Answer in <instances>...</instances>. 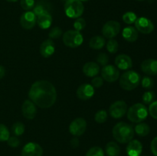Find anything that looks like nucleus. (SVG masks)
<instances>
[{"mask_svg":"<svg viewBox=\"0 0 157 156\" xmlns=\"http://www.w3.org/2000/svg\"><path fill=\"white\" fill-rule=\"evenodd\" d=\"M35 4V0H21V2H20L21 7L25 11H29L31 9H33Z\"/></svg>","mask_w":157,"mask_h":156,"instance_id":"obj_35","label":"nucleus"},{"mask_svg":"<svg viewBox=\"0 0 157 156\" xmlns=\"http://www.w3.org/2000/svg\"><path fill=\"white\" fill-rule=\"evenodd\" d=\"M84 7L80 0H67L64 4V12L70 18H80L84 13Z\"/></svg>","mask_w":157,"mask_h":156,"instance_id":"obj_5","label":"nucleus"},{"mask_svg":"<svg viewBox=\"0 0 157 156\" xmlns=\"http://www.w3.org/2000/svg\"><path fill=\"white\" fill-rule=\"evenodd\" d=\"M36 23L41 29H48L52 23V17L50 13H45L37 17Z\"/></svg>","mask_w":157,"mask_h":156,"instance_id":"obj_22","label":"nucleus"},{"mask_svg":"<svg viewBox=\"0 0 157 156\" xmlns=\"http://www.w3.org/2000/svg\"><path fill=\"white\" fill-rule=\"evenodd\" d=\"M119 79L120 86L125 90H134L140 83V76L134 70H127L124 72Z\"/></svg>","mask_w":157,"mask_h":156,"instance_id":"obj_3","label":"nucleus"},{"mask_svg":"<svg viewBox=\"0 0 157 156\" xmlns=\"http://www.w3.org/2000/svg\"><path fill=\"white\" fill-rule=\"evenodd\" d=\"M33 12L37 17L41 15H43V14L49 13L47 6H44L42 3H38L36 6L35 5V6L33 8Z\"/></svg>","mask_w":157,"mask_h":156,"instance_id":"obj_28","label":"nucleus"},{"mask_svg":"<svg viewBox=\"0 0 157 156\" xmlns=\"http://www.w3.org/2000/svg\"><path fill=\"white\" fill-rule=\"evenodd\" d=\"M86 26V21L84 18H76V21L74 23V28L76 31L81 32L83 29L85 28Z\"/></svg>","mask_w":157,"mask_h":156,"instance_id":"obj_36","label":"nucleus"},{"mask_svg":"<svg viewBox=\"0 0 157 156\" xmlns=\"http://www.w3.org/2000/svg\"><path fill=\"white\" fill-rule=\"evenodd\" d=\"M62 35V31L59 27H54L53 28L51 29L49 32V37L51 38H58Z\"/></svg>","mask_w":157,"mask_h":156,"instance_id":"obj_39","label":"nucleus"},{"mask_svg":"<svg viewBox=\"0 0 157 156\" xmlns=\"http://www.w3.org/2000/svg\"><path fill=\"white\" fill-rule=\"evenodd\" d=\"M104 84V79L101 76H94L91 80V85L95 88H99Z\"/></svg>","mask_w":157,"mask_h":156,"instance_id":"obj_40","label":"nucleus"},{"mask_svg":"<svg viewBox=\"0 0 157 156\" xmlns=\"http://www.w3.org/2000/svg\"><path fill=\"white\" fill-rule=\"evenodd\" d=\"M121 32V24L117 21H109L104 24L102 34L105 38L112 39Z\"/></svg>","mask_w":157,"mask_h":156,"instance_id":"obj_8","label":"nucleus"},{"mask_svg":"<svg viewBox=\"0 0 157 156\" xmlns=\"http://www.w3.org/2000/svg\"><path fill=\"white\" fill-rule=\"evenodd\" d=\"M105 39L103 36L96 35V36H94L93 38H90L89 46H90V48L94 49V50H100V49L103 48L104 46L105 45Z\"/></svg>","mask_w":157,"mask_h":156,"instance_id":"obj_23","label":"nucleus"},{"mask_svg":"<svg viewBox=\"0 0 157 156\" xmlns=\"http://www.w3.org/2000/svg\"><path fill=\"white\" fill-rule=\"evenodd\" d=\"M94 94V89L91 84H81L77 90V96L82 100L90 99Z\"/></svg>","mask_w":157,"mask_h":156,"instance_id":"obj_14","label":"nucleus"},{"mask_svg":"<svg viewBox=\"0 0 157 156\" xmlns=\"http://www.w3.org/2000/svg\"><path fill=\"white\" fill-rule=\"evenodd\" d=\"M143 151V145L140 141L132 139L128 142L127 147V153L128 156H140Z\"/></svg>","mask_w":157,"mask_h":156,"instance_id":"obj_18","label":"nucleus"},{"mask_svg":"<svg viewBox=\"0 0 157 156\" xmlns=\"http://www.w3.org/2000/svg\"><path fill=\"white\" fill-rule=\"evenodd\" d=\"M85 156H104V152L101 147H92L87 151Z\"/></svg>","mask_w":157,"mask_h":156,"instance_id":"obj_32","label":"nucleus"},{"mask_svg":"<svg viewBox=\"0 0 157 156\" xmlns=\"http://www.w3.org/2000/svg\"><path fill=\"white\" fill-rule=\"evenodd\" d=\"M6 1L10 2H17L18 0H6Z\"/></svg>","mask_w":157,"mask_h":156,"instance_id":"obj_45","label":"nucleus"},{"mask_svg":"<svg viewBox=\"0 0 157 156\" xmlns=\"http://www.w3.org/2000/svg\"><path fill=\"white\" fill-rule=\"evenodd\" d=\"M21 112L25 118L28 119H33L37 113L35 104L32 100L27 99L23 102L22 106H21Z\"/></svg>","mask_w":157,"mask_h":156,"instance_id":"obj_15","label":"nucleus"},{"mask_svg":"<svg viewBox=\"0 0 157 156\" xmlns=\"http://www.w3.org/2000/svg\"><path fill=\"white\" fill-rule=\"evenodd\" d=\"M135 28L138 32L144 35H148L154 30V24L152 22L151 20L146 17H140L137 18L135 21Z\"/></svg>","mask_w":157,"mask_h":156,"instance_id":"obj_10","label":"nucleus"},{"mask_svg":"<svg viewBox=\"0 0 157 156\" xmlns=\"http://www.w3.org/2000/svg\"><path fill=\"white\" fill-rule=\"evenodd\" d=\"M155 98H156V94L153 91L145 92L142 96L143 102L145 104H149V105L153 101H155Z\"/></svg>","mask_w":157,"mask_h":156,"instance_id":"obj_31","label":"nucleus"},{"mask_svg":"<svg viewBox=\"0 0 157 156\" xmlns=\"http://www.w3.org/2000/svg\"><path fill=\"white\" fill-rule=\"evenodd\" d=\"M140 156H147V155H140Z\"/></svg>","mask_w":157,"mask_h":156,"instance_id":"obj_48","label":"nucleus"},{"mask_svg":"<svg viewBox=\"0 0 157 156\" xmlns=\"http://www.w3.org/2000/svg\"><path fill=\"white\" fill-rule=\"evenodd\" d=\"M141 85L144 89L150 90L154 86V81H153V78L150 77V76H144L141 80Z\"/></svg>","mask_w":157,"mask_h":156,"instance_id":"obj_34","label":"nucleus"},{"mask_svg":"<svg viewBox=\"0 0 157 156\" xmlns=\"http://www.w3.org/2000/svg\"><path fill=\"white\" fill-rule=\"evenodd\" d=\"M30 100L41 108L52 106L57 99L56 89L48 80H38L34 83L29 92Z\"/></svg>","mask_w":157,"mask_h":156,"instance_id":"obj_1","label":"nucleus"},{"mask_svg":"<svg viewBox=\"0 0 157 156\" xmlns=\"http://www.w3.org/2000/svg\"><path fill=\"white\" fill-rule=\"evenodd\" d=\"M134 129L131 125L126 122H118L113 128V136L117 142L125 144L133 139Z\"/></svg>","mask_w":157,"mask_h":156,"instance_id":"obj_2","label":"nucleus"},{"mask_svg":"<svg viewBox=\"0 0 157 156\" xmlns=\"http://www.w3.org/2000/svg\"><path fill=\"white\" fill-rule=\"evenodd\" d=\"M138 32H139L136 30V28L128 26L123 30L122 35L126 41H129V42H134L138 39V37H139Z\"/></svg>","mask_w":157,"mask_h":156,"instance_id":"obj_21","label":"nucleus"},{"mask_svg":"<svg viewBox=\"0 0 157 156\" xmlns=\"http://www.w3.org/2000/svg\"><path fill=\"white\" fill-rule=\"evenodd\" d=\"M141 70L146 74L150 76H154L157 74V60L147 59L141 64Z\"/></svg>","mask_w":157,"mask_h":156,"instance_id":"obj_16","label":"nucleus"},{"mask_svg":"<svg viewBox=\"0 0 157 156\" xmlns=\"http://www.w3.org/2000/svg\"><path fill=\"white\" fill-rule=\"evenodd\" d=\"M84 38L81 33L76 30H68L63 35V42L64 45L71 48H76L81 45Z\"/></svg>","mask_w":157,"mask_h":156,"instance_id":"obj_6","label":"nucleus"},{"mask_svg":"<svg viewBox=\"0 0 157 156\" xmlns=\"http://www.w3.org/2000/svg\"><path fill=\"white\" fill-rule=\"evenodd\" d=\"M71 147H73V148H77V147L79 145V140H78V139H77V138L72 139L71 140Z\"/></svg>","mask_w":157,"mask_h":156,"instance_id":"obj_43","label":"nucleus"},{"mask_svg":"<svg viewBox=\"0 0 157 156\" xmlns=\"http://www.w3.org/2000/svg\"><path fill=\"white\" fill-rule=\"evenodd\" d=\"M10 137L9 131L3 124H0V142H6Z\"/></svg>","mask_w":157,"mask_h":156,"instance_id":"obj_33","label":"nucleus"},{"mask_svg":"<svg viewBox=\"0 0 157 156\" xmlns=\"http://www.w3.org/2000/svg\"><path fill=\"white\" fill-rule=\"evenodd\" d=\"M134 132L137 134V136L140 137H145L150 134V127L148 124L145 122H140L135 126Z\"/></svg>","mask_w":157,"mask_h":156,"instance_id":"obj_25","label":"nucleus"},{"mask_svg":"<svg viewBox=\"0 0 157 156\" xmlns=\"http://www.w3.org/2000/svg\"><path fill=\"white\" fill-rule=\"evenodd\" d=\"M127 119L132 122L140 123L148 116V109L143 103L133 104L127 110Z\"/></svg>","mask_w":157,"mask_h":156,"instance_id":"obj_4","label":"nucleus"},{"mask_svg":"<svg viewBox=\"0 0 157 156\" xmlns=\"http://www.w3.org/2000/svg\"><path fill=\"white\" fill-rule=\"evenodd\" d=\"M55 50V43L52 40L47 39L41 43L40 46V54L44 58H49L52 56Z\"/></svg>","mask_w":157,"mask_h":156,"instance_id":"obj_19","label":"nucleus"},{"mask_svg":"<svg viewBox=\"0 0 157 156\" xmlns=\"http://www.w3.org/2000/svg\"><path fill=\"white\" fill-rule=\"evenodd\" d=\"M127 104L124 100H118L110 105L109 114L114 119H121L127 112Z\"/></svg>","mask_w":157,"mask_h":156,"instance_id":"obj_7","label":"nucleus"},{"mask_svg":"<svg viewBox=\"0 0 157 156\" xmlns=\"http://www.w3.org/2000/svg\"><path fill=\"white\" fill-rule=\"evenodd\" d=\"M106 47H107V50L109 53L115 54L117 52L119 44H118L117 41L116 40L112 38V39H110L107 41V44H106Z\"/></svg>","mask_w":157,"mask_h":156,"instance_id":"obj_29","label":"nucleus"},{"mask_svg":"<svg viewBox=\"0 0 157 156\" xmlns=\"http://www.w3.org/2000/svg\"><path fill=\"white\" fill-rule=\"evenodd\" d=\"M114 63L118 69L124 70H129L133 66V61H132L131 58L124 54L118 55L115 59Z\"/></svg>","mask_w":157,"mask_h":156,"instance_id":"obj_17","label":"nucleus"},{"mask_svg":"<svg viewBox=\"0 0 157 156\" xmlns=\"http://www.w3.org/2000/svg\"><path fill=\"white\" fill-rule=\"evenodd\" d=\"M6 74V69L2 67V66L0 65V79L3 77Z\"/></svg>","mask_w":157,"mask_h":156,"instance_id":"obj_44","label":"nucleus"},{"mask_svg":"<svg viewBox=\"0 0 157 156\" xmlns=\"http://www.w3.org/2000/svg\"><path fill=\"white\" fill-rule=\"evenodd\" d=\"M101 76L104 80L113 83L120 78V71L116 66L107 64L103 67L101 70Z\"/></svg>","mask_w":157,"mask_h":156,"instance_id":"obj_9","label":"nucleus"},{"mask_svg":"<svg viewBox=\"0 0 157 156\" xmlns=\"http://www.w3.org/2000/svg\"><path fill=\"white\" fill-rule=\"evenodd\" d=\"M107 116H108V114H107L106 110H99V111L97 112L96 114H95L94 120L96 121L98 123H104V122H105L106 121H107Z\"/></svg>","mask_w":157,"mask_h":156,"instance_id":"obj_30","label":"nucleus"},{"mask_svg":"<svg viewBox=\"0 0 157 156\" xmlns=\"http://www.w3.org/2000/svg\"><path fill=\"white\" fill-rule=\"evenodd\" d=\"M8 145L12 148H16L20 145V140L17 138V136H11L7 140Z\"/></svg>","mask_w":157,"mask_h":156,"instance_id":"obj_41","label":"nucleus"},{"mask_svg":"<svg viewBox=\"0 0 157 156\" xmlns=\"http://www.w3.org/2000/svg\"><path fill=\"white\" fill-rule=\"evenodd\" d=\"M97 61L98 64H101V66L107 65L109 61V57L107 54L105 53H100L97 57Z\"/></svg>","mask_w":157,"mask_h":156,"instance_id":"obj_37","label":"nucleus"},{"mask_svg":"<svg viewBox=\"0 0 157 156\" xmlns=\"http://www.w3.org/2000/svg\"><path fill=\"white\" fill-rule=\"evenodd\" d=\"M150 148H151V151L155 156H157V136L155 137L153 139L151 142V145H150Z\"/></svg>","mask_w":157,"mask_h":156,"instance_id":"obj_42","label":"nucleus"},{"mask_svg":"<svg viewBox=\"0 0 157 156\" xmlns=\"http://www.w3.org/2000/svg\"><path fill=\"white\" fill-rule=\"evenodd\" d=\"M137 1H145V0H137Z\"/></svg>","mask_w":157,"mask_h":156,"instance_id":"obj_47","label":"nucleus"},{"mask_svg":"<svg viewBox=\"0 0 157 156\" xmlns=\"http://www.w3.org/2000/svg\"><path fill=\"white\" fill-rule=\"evenodd\" d=\"M87 128V122L83 118H77L71 122L69 125V132L75 136H81L85 132Z\"/></svg>","mask_w":157,"mask_h":156,"instance_id":"obj_11","label":"nucleus"},{"mask_svg":"<svg viewBox=\"0 0 157 156\" xmlns=\"http://www.w3.org/2000/svg\"><path fill=\"white\" fill-rule=\"evenodd\" d=\"M37 16L33 12L27 11L21 15L20 18L21 26L25 30H31L36 24Z\"/></svg>","mask_w":157,"mask_h":156,"instance_id":"obj_12","label":"nucleus"},{"mask_svg":"<svg viewBox=\"0 0 157 156\" xmlns=\"http://www.w3.org/2000/svg\"><path fill=\"white\" fill-rule=\"evenodd\" d=\"M83 73L89 77H94L99 73L100 67L97 63L88 62L86 63L83 67Z\"/></svg>","mask_w":157,"mask_h":156,"instance_id":"obj_20","label":"nucleus"},{"mask_svg":"<svg viewBox=\"0 0 157 156\" xmlns=\"http://www.w3.org/2000/svg\"><path fill=\"white\" fill-rule=\"evenodd\" d=\"M148 113H150V115L153 119H157V100L153 101V102L150 104Z\"/></svg>","mask_w":157,"mask_h":156,"instance_id":"obj_38","label":"nucleus"},{"mask_svg":"<svg viewBox=\"0 0 157 156\" xmlns=\"http://www.w3.org/2000/svg\"><path fill=\"white\" fill-rule=\"evenodd\" d=\"M81 2H84V1H87V0H80Z\"/></svg>","mask_w":157,"mask_h":156,"instance_id":"obj_46","label":"nucleus"},{"mask_svg":"<svg viewBox=\"0 0 157 156\" xmlns=\"http://www.w3.org/2000/svg\"><path fill=\"white\" fill-rule=\"evenodd\" d=\"M64 1H65V2H66V1H67V0H64Z\"/></svg>","mask_w":157,"mask_h":156,"instance_id":"obj_49","label":"nucleus"},{"mask_svg":"<svg viewBox=\"0 0 157 156\" xmlns=\"http://www.w3.org/2000/svg\"><path fill=\"white\" fill-rule=\"evenodd\" d=\"M42 148L35 142H29L21 150V156H42Z\"/></svg>","mask_w":157,"mask_h":156,"instance_id":"obj_13","label":"nucleus"},{"mask_svg":"<svg viewBox=\"0 0 157 156\" xmlns=\"http://www.w3.org/2000/svg\"><path fill=\"white\" fill-rule=\"evenodd\" d=\"M123 21L127 24H131L135 23L136 20L137 19V16L136 14L133 12H127L124 14L122 17Z\"/></svg>","mask_w":157,"mask_h":156,"instance_id":"obj_27","label":"nucleus"},{"mask_svg":"<svg viewBox=\"0 0 157 156\" xmlns=\"http://www.w3.org/2000/svg\"><path fill=\"white\" fill-rule=\"evenodd\" d=\"M25 132V125L22 122H17L12 125V132L14 136H19L24 133Z\"/></svg>","mask_w":157,"mask_h":156,"instance_id":"obj_26","label":"nucleus"},{"mask_svg":"<svg viewBox=\"0 0 157 156\" xmlns=\"http://www.w3.org/2000/svg\"><path fill=\"white\" fill-rule=\"evenodd\" d=\"M107 156H119L121 154V148L114 142H110L107 144L105 148Z\"/></svg>","mask_w":157,"mask_h":156,"instance_id":"obj_24","label":"nucleus"}]
</instances>
